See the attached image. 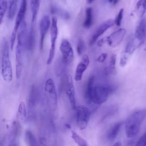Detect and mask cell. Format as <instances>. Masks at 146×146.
<instances>
[{"label": "cell", "instance_id": "32", "mask_svg": "<svg viewBox=\"0 0 146 146\" xmlns=\"http://www.w3.org/2000/svg\"><path fill=\"white\" fill-rule=\"evenodd\" d=\"M135 146H146V131L140 137Z\"/></svg>", "mask_w": 146, "mask_h": 146}, {"label": "cell", "instance_id": "38", "mask_svg": "<svg viewBox=\"0 0 146 146\" xmlns=\"http://www.w3.org/2000/svg\"><path fill=\"white\" fill-rule=\"evenodd\" d=\"M119 0H113L112 4H113V5H116V4H117V3H118V2H119Z\"/></svg>", "mask_w": 146, "mask_h": 146}, {"label": "cell", "instance_id": "36", "mask_svg": "<svg viewBox=\"0 0 146 146\" xmlns=\"http://www.w3.org/2000/svg\"><path fill=\"white\" fill-rule=\"evenodd\" d=\"M8 146H18V144L15 141V140H13V141H11V142L10 143V144Z\"/></svg>", "mask_w": 146, "mask_h": 146}, {"label": "cell", "instance_id": "21", "mask_svg": "<svg viewBox=\"0 0 146 146\" xmlns=\"http://www.w3.org/2000/svg\"><path fill=\"white\" fill-rule=\"evenodd\" d=\"M93 23V10L92 8L88 7L86 10V17L83 23V26L86 29H89Z\"/></svg>", "mask_w": 146, "mask_h": 146}, {"label": "cell", "instance_id": "6", "mask_svg": "<svg viewBox=\"0 0 146 146\" xmlns=\"http://www.w3.org/2000/svg\"><path fill=\"white\" fill-rule=\"evenodd\" d=\"M27 0H22L19 11L16 17L13 30L12 31L11 35L10 47L11 50H13V49L15 39L17 37V34L18 33V31L19 29V27L21 25L22 23V22L24 21V18H25V14L27 9Z\"/></svg>", "mask_w": 146, "mask_h": 146}, {"label": "cell", "instance_id": "10", "mask_svg": "<svg viewBox=\"0 0 146 146\" xmlns=\"http://www.w3.org/2000/svg\"><path fill=\"white\" fill-rule=\"evenodd\" d=\"M64 88L66 90V95L69 100L71 106L73 110H76V104L75 100V88L72 78L71 75H67L64 79Z\"/></svg>", "mask_w": 146, "mask_h": 146}, {"label": "cell", "instance_id": "25", "mask_svg": "<svg viewBox=\"0 0 146 146\" xmlns=\"http://www.w3.org/2000/svg\"><path fill=\"white\" fill-rule=\"evenodd\" d=\"M25 137L29 146H39L35 136L30 130H27L26 131Z\"/></svg>", "mask_w": 146, "mask_h": 146}, {"label": "cell", "instance_id": "3", "mask_svg": "<svg viewBox=\"0 0 146 146\" xmlns=\"http://www.w3.org/2000/svg\"><path fill=\"white\" fill-rule=\"evenodd\" d=\"M145 117V110H137L128 116L125 122V132L128 138H133L138 134Z\"/></svg>", "mask_w": 146, "mask_h": 146}, {"label": "cell", "instance_id": "30", "mask_svg": "<svg viewBox=\"0 0 146 146\" xmlns=\"http://www.w3.org/2000/svg\"><path fill=\"white\" fill-rule=\"evenodd\" d=\"M85 49V44L84 42L82 39H79L78 42L77 47H76V51L77 53L79 55H81L82 53L84 52Z\"/></svg>", "mask_w": 146, "mask_h": 146}, {"label": "cell", "instance_id": "22", "mask_svg": "<svg viewBox=\"0 0 146 146\" xmlns=\"http://www.w3.org/2000/svg\"><path fill=\"white\" fill-rule=\"evenodd\" d=\"M116 59V55L113 54L111 56L108 66L107 68H106L104 70V73L106 75H115L116 74V70L115 67Z\"/></svg>", "mask_w": 146, "mask_h": 146}, {"label": "cell", "instance_id": "1", "mask_svg": "<svg viewBox=\"0 0 146 146\" xmlns=\"http://www.w3.org/2000/svg\"><path fill=\"white\" fill-rule=\"evenodd\" d=\"M94 76H91L88 78L86 88L85 98L88 103L100 105L107 100L108 96L114 91V88L112 86L107 84L94 85Z\"/></svg>", "mask_w": 146, "mask_h": 146}, {"label": "cell", "instance_id": "28", "mask_svg": "<svg viewBox=\"0 0 146 146\" xmlns=\"http://www.w3.org/2000/svg\"><path fill=\"white\" fill-rule=\"evenodd\" d=\"M21 132V127L19 123L17 121H14L12 123L11 127V135L13 140H15V138L19 136Z\"/></svg>", "mask_w": 146, "mask_h": 146}, {"label": "cell", "instance_id": "9", "mask_svg": "<svg viewBox=\"0 0 146 146\" xmlns=\"http://www.w3.org/2000/svg\"><path fill=\"white\" fill-rule=\"evenodd\" d=\"M60 51L62 54L61 62L64 65L70 64L74 60V50L70 42L67 39H63L60 45Z\"/></svg>", "mask_w": 146, "mask_h": 146}, {"label": "cell", "instance_id": "20", "mask_svg": "<svg viewBox=\"0 0 146 146\" xmlns=\"http://www.w3.org/2000/svg\"><path fill=\"white\" fill-rule=\"evenodd\" d=\"M18 0H9L7 2L8 5V18L10 20H13L17 10Z\"/></svg>", "mask_w": 146, "mask_h": 146}, {"label": "cell", "instance_id": "31", "mask_svg": "<svg viewBox=\"0 0 146 146\" xmlns=\"http://www.w3.org/2000/svg\"><path fill=\"white\" fill-rule=\"evenodd\" d=\"M123 13H124V9H121L119 10L115 19H114V24H115L118 27H119L121 25V21H122L123 17Z\"/></svg>", "mask_w": 146, "mask_h": 146}, {"label": "cell", "instance_id": "35", "mask_svg": "<svg viewBox=\"0 0 146 146\" xmlns=\"http://www.w3.org/2000/svg\"><path fill=\"white\" fill-rule=\"evenodd\" d=\"M104 43H106V39L105 38L100 39L98 42V46H102Z\"/></svg>", "mask_w": 146, "mask_h": 146}, {"label": "cell", "instance_id": "13", "mask_svg": "<svg viewBox=\"0 0 146 146\" xmlns=\"http://www.w3.org/2000/svg\"><path fill=\"white\" fill-rule=\"evenodd\" d=\"M113 25L114 20L111 19H107L103 22L102 24H100L92 34V36L90 40V44H93L102 34H103L107 30H108V29L111 27Z\"/></svg>", "mask_w": 146, "mask_h": 146}, {"label": "cell", "instance_id": "8", "mask_svg": "<svg viewBox=\"0 0 146 146\" xmlns=\"http://www.w3.org/2000/svg\"><path fill=\"white\" fill-rule=\"evenodd\" d=\"M76 124L80 130H83L87 127L90 115V110L86 106L80 105L76 107Z\"/></svg>", "mask_w": 146, "mask_h": 146}, {"label": "cell", "instance_id": "34", "mask_svg": "<svg viewBox=\"0 0 146 146\" xmlns=\"http://www.w3.org/2000/svg\"><path fill=\"white\" fill-rule=\"evenodd\" d=\"M107 57V53L103 52V53H102L101 54L99 55V56L97 58L96 60L99 63H103L106 60Z\"/></svg>", "mask_w": 146, "mask_h": 146}, {"label": "cell", "instance_id": "2", "mask_svg": "<svg viewBox=\"0 0 146 146\" xmlns=\"http://www.w3.org/2000/svg\"><path fill=\"white\" fill-rule=\"evenodd\" d=\"M17 44L15 48V75L18 79L22 74L25 50L26 48V25L25 21L21 25L17 33Z\"/></svg>", "mask_w": 146, "mask_h": 146}, {"label": "cell", "instance_id": "39", "mask_svg": "<svg viewBox=\"0 0 146 146\" xmlns=\"http://www.w3.org/2000/svg\"><path fill=\"white\" fill-rule=\"evenodd\" d=\"M65 126H66V127L67 128H68V129H70V128H71V126H70V125L69 124H65Z\"/></svg>", "mask_w": 146, "mask_h": 146}, {"label": "cell", "instance_id": "7", "mask_svg": "<svg viewBox=\"0 0 146 146\" xmlns=\"http://www.w3.org/2000/svg\"><path fill=\"white\" fill-rule=\"evenodd\" d=\"M58 24H57V18L55 16H53L51 19V23L50 26L51 44H50V48L49 50L48 58L46 62V63L47 65H50L52 63L55 55L56 42L58 38Z\"/></svg>", "mask_w": 146, "mask_h": 146}, {"label": "cell", "instance_id": "33", "mask_svg": "<svg viewBox=\"0 0 146 146\" xmlns=\"http://www.w3.org/2000/svg\"><path fill=\"white\" fill-rule=\"evenodd\" d=\"M128 59V56H127L123 54L120 60V66L121 67H124L127 63Z\"/></svg>", "mask_w": 146, "mask_h": 146}, {"label": "cell", "instance_id": "11", "mask_svg": "<svg viewBox=\"0 0 146 146\" xmlns=\"http://www.w3.org/2000/svg\"><path fill=\"white\" fill-rule=\"evenodd\" d=\"M126 34V29L121 28L113 32L109 36L105 38L106 42L111 47L118 46L123 41Z\"/></svg>", "mask_w": 146, "mask_h": 146}, {"label": "cell", "instance_id": "18", "mask_svg": "<svg viewBox=\"0 0 146 146\" xmlns=\"http://www.w3.org/2000/svg\"><path fill=\"white\" fill-rule=\"evenodd\" d=\"M123 124L121 121L117 122V123L115 124L108 131L107 134V139L109 141H113L117 136L121 128V127Z\"/></svg>", "mask_w": 146, "mask_h": 146}, {"label": "cell", "instance_id": "29", "mask_svg": "<svg viewBox=\"0 0 146 146\" xmlns=\"http://www.w3.org/2000/svg\"><path fill=\"white\" fill-rule=\"evenodd\" d=\"M7 7V0H0V25L1 24Z\"/></svg>", "mask_w": 146, "mask_h": 146}, {"label": "cell", "instance_id": "40", "mask_svg": "<svg viewBox=\"0 0 146 146\" xmlns=\"http://www.w3.org/2000/svg\"><path fill=\"white\" fill-rule=\"evenodd\" d=\"M95 0H87V2L88 3H91L92 2H93Z\"/></svg>", "mask_w": 146, "mask_h": 146}, {"label": "cell", "instance_id": "19", "mask_svg": "<svg viewBox=\"0 0 146 146\" xmlns=\"http://www.w3.org/2000/svg\"><path fill=\"white\" fill-rule=\"evenodd\" d=\"M41 0H31L30 1V9L31 12V23L34 24L39 10Z\"/></svg>", "mask_w": 146, "mask_h": 146}, {"label": "cell", "instance_id": "12", "mask_svg": "<svg viewBox=\"0 0 146 146\" xmlns=\"http://www.w3.org/2000/svg\"><path fill=\"white\" fill-rule=\"evenodd\" d=\"M51 21L50 20V17L47 15H44L40 19L39 22V48L42 50L44 46V41L46 35L50 27Z\"/></svg>", "mask_w": 146, "mask_h": 146}, {"label": "cell", "instance_id": "27", "mask_svg": "<svg viewBox=\"0 0 146 146\" xmlns=\"http://www.w3.org/2000/svg\"><path fill=\"white\" fill-rule=\"evenodd\" d=\"M18 117L22 120H24L27 117V111L25 103L23 102H21L18 106V112H17Z\"/></svg>", "mask_w": 146, "mask_h": 146}, {"label": "cell", "instance_id": "5", "mask_svg": "<svg viewBox=\"0 0 146 146\" xmlns=\"http://www.w3.org/2000/svg\"><path fill=\"white\" fill-rule=\"evenodd\" d=\"M44 92L45 99L50 110L55 111L58 107V98L55 86L53 80L48 78L44 84Z\"/></svg>", "mask_w": 146, "mask_h": 146}, {"label": "cell", "instance_id": "17", "mask_svg": "<svg viewBox=\"0 0 146 146\" xmlns=\"http://www.w3.org/2000/svg\"><path fill=\"white\" fill-rule=\"evenodd\" d=\"M38 100V90L37 88L35 87V86L33 85L31 87L29 96V99H28V106L29 110H31L33 108L37 102Z\"/></svg>", "mask_w": 146, "mask_h": 146}, {"label": "cell", "instance_id": "24", "mask_svg": "<svg viewBox=\"0 0 146 146\" xmlns=\"http://www.w3.org/2000/svg\"><path fill=\"white\" fill-rule=\"evenodd\" d=\"M34 24H31L30 29L28 34L27 35L26 39V48L29 50H31L34 45Z\"/></svg>", "mask_w": 146, "mask_h": 146}, {"label": "cell", "instance_id": "23", "mask_svg": "<svg viewBox=\"0 0 146 146\" xmlns=\"http://www.w3.org/2000/svg\"><path fill=\"white\" fill-rule=\"evenodd\" d=\"M135 11L139 17H142L146 13V0H139L135 6Z\"/></svg>", "mask_w": 146, "mask_h": 146}, {"label": "cell", "instance_id": "26", "mask_svg": "<svg viewBox=\"0 0 146 146\" xmlns=\"http://www.w3.org/2000/svg\"><path fill=\"white\" fill-rule=\"evenodd\" d=\"M71 137L78 146H88L87 141L74 131H71Z\"/></svg>", "mask_w": 146, "mask_h": 146}, {"label": "cell", "instance_id": "37", "mask_svg": "<svg viewBox=\"0 0 146 146\" xmlns=\"http://www.w3.org/2000/svg\"><path fill=\"white\" fill-rule=\"evenodd\" d=\"M111 146H121V143L120 141H118L115 142L114 144H113Z\"/></svg>", "mask_w": 146, "mask_h": 146}, {"label": "cell", "instance_id": "4", "mask_svg": "<svg viewBox=\"0 0 146 146\" xmlns=\"http://www.w3.org/2000/svg\"><path fill=\"white\" fill-rule=\"evenodd\" d=\"M1 75L3 79L7 82H10L13 79V69L9 54V44L5 39L2 48Z\"/></svg>", "mask_w": 146, "mask_h": 146}, {"label": "cell", "instance_id": "14", "mask_svg": "<svg viewBox=\"0 0 146 146\" xmlns=\"http://www.w3.org/2000/svg\"><path fill=\"white\" fill-rule=\"evenodd\" d=\"M134 37L139 46L144 43L146 39V21L145 19H141L139 23L135 30Z\"/></svg>", "mask_w": 146, "mask_h": 146}, {"label": "cell", "instance_id": "15", "mask_svg": "<svg viewBox=\"0 0 146 146\" xmlns=\"http://www.w3.org/2000/svg\"><path fill=\"white\" fill-rule=\"evenodd\" d=\"M89 63L90 59L88 55L86 54L84 55L76 68L74 77L75 81L79 82L82 80L83 75L87 68Z\"/></svg>", "mask_w": 146, "mask_h": 146}, {"label": "cell", "instance_id": "16", "mask_svg": "<svg viewBox=\"0 0 146 146\" xmlns=\"http://www.w3.org/2000/svg\"><path fill=\"white\" fill-rule=\"evenodd\" d=\"M139 43L137 40L135 39L134 36H131L128 39L127 43L125 47V50L123 54L127 56L131 55L136 48L139 47Z\"/></svg>", "mask_w": 146, "mask_h": 146}]
</instances>
